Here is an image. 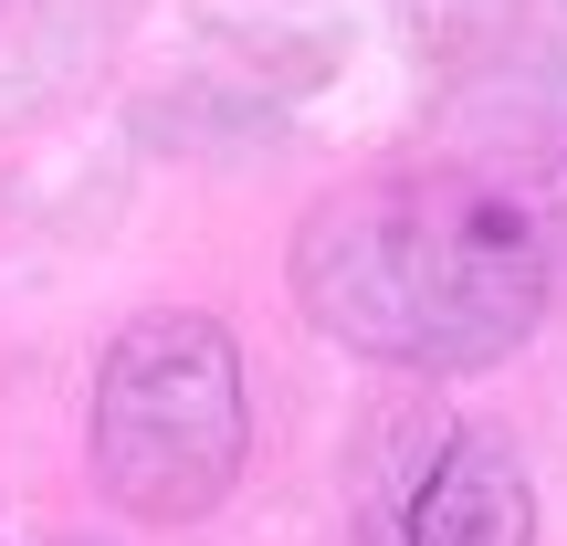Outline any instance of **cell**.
Here are the masks:
<instances>
[{
  "instance_id": "3",
  "label": "cell",
  "mask_w": 567,
  "mask_h": 546,
  "mask_svg": "<svg viewBox=\"0 0 567 546\" xmlns=\"http://www.w3.org/2000/svg\"><path fill=\"white\" fill-rule=\"evenodd\" d=\"M358 536L368 546H536L526 452L463 410H400L368 431Z\"/></svg>"
},
{
  "instance_id": "1",
  "label": "cell",
  "mask_w": 567,
  "mask_h": 546,
  "mask_svg": "<svg viewBox=\"0 0 567 546\" xmlns=\"http://www.w3.org/2000/svg\"><path fill=\"white\" fill-rule=\"evenodd\" d=\"M567 264V168L442 158L389 168L305 210L295 231V305L347 358L463 379L536 337Z\"/></svg>"
},
{
  "instance_id": "4",
  "label": "cell",
  "mask_w": 567,
  "mask_h": 546,
  "mask_svg": "<svg viewBox=\"0 0 567 546\" xmlns=\"http://www.w3.org/2000/svg\"><path fill=\"white\" fill-rule=\"evenodd\" d=\"M0 546H11V536H0ZM42 546H105V536H42Z\"/></svg>"
},
{
  "instance_id": "2",
  "label": "cell",
  "mask_w": 567,
  "mask_h": 546,
  "mask_svg": "<svg viewBox=\"0 0 567 546\" xmlns=\"http://www.w3.org/2000/svg\"><path fill=\"white\" fill-rule=\"evenodd\" d=\"M252 452V389L243 347L221 316H137L95 358V410H84V463H95L105 505L137 526H189L243 484Z\"/></svg>"
}]
</instances>
